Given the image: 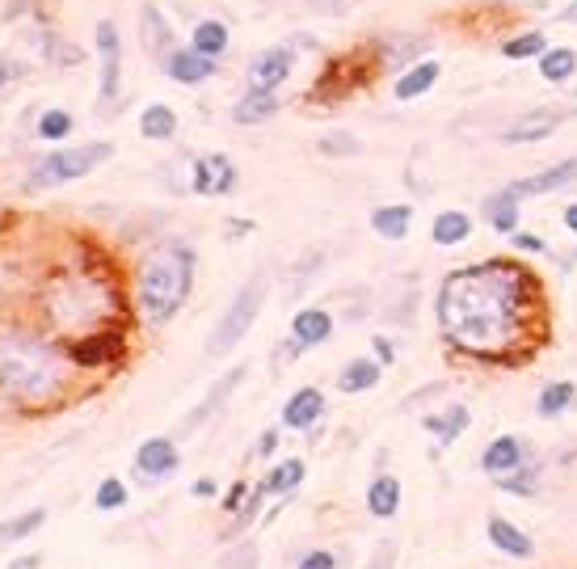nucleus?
<instances>
[{
    "mask_svg": "<svg viewBox=\"0 0 577 569\" xmlns=\"http://www.w3.org/2000/svg\"><path fill=\"white\" fill-rule=\"evenodd\" d=\"M434 321L447 346L472 358L510 363L523 342L544 333V287L527 261L489 258L443 275Z\"/></svg>",
    "mask_w": 577,
    "mask_h": 569,
    "instance_id": "nucleus-1",
    "label": "nucleus"
},
{
    "mask_svg": "<svg viewBox=\"0 0 577 569\" xmlns=\"http://www.w3.org/2000/svg\"><path fill=\"white\" fill-rule=\"evenodd\" d=\"M64 384L68 363L55 342L30 330H0V401L43 409L59 401Z\"/></svg>",
    "mask_w": 577,
    "mask_h": 569,
    "instance_id": "nucleus-2",
    "label": "nucleus"
},
{
    "mask_svg": "<svg viewBox=\"0 0 577 569\" xmlns=\"http://www.w3.org/2000/svg\"><path fill=\"white\" fill-rule=\"evenodd\" d=\"M194 270H198V258L182 240H165L140 261V270H135V312L144 316V325L165 330L168 321L186 309V300L194 291Z\"/></svg>",
    "mask_w": 577,
    "mask_h": 569,
    "instance_id": "nucleus-3",
    "label": "nucleus"
},
{
    "mask_svg": "<svg viewBox=\"0 0 577 569\" xmlns=\"http://www.w3.org/2000/svg\"><path fill=\"white\" fill-rule=\"evenodd\" d=\"M265 296H270V279H265V270H258L253 279H244L241 291L228 300V309L219 312L216 330H211V337H207V355L219 358V355H228L232 346H241L244 337H249V330L258 325V316H262Z\"/></svg>",
    "mask_w": 577,
    "mask_h": 569,
    "instance_id": "nucleus-4",
    "label": "nucleus"
},
{
    "mask_svg": "<svg viewBox=\"0 0 577 569\" xmlns=\"http://www.w3.org/2000/svg\"><path fill=\"white\" fill-rule=\"evenodd\" d=\"M115 157V143L110 140H94V143H64L55 148L51 157H43L34 173L25 178L30 190H43V186H64V182H80L89 178L94 169H101L106 161Z\"/></svg>",
    "mask_w": 577,
    "mask_h": 569,
    "instance_id": "nucleus-5",
    "label": "nucleus"
},
{
    "mask_svg": "<svg viewBox=\"0 0 577 569\" xmlns=\"http://www.w3.org/2000/svg\"><path fill=\"white\" fill-rule=\"evenodd\" d=\"M94 47H97V97L106 101V106H115L122 94V34H119V22H110V18H101L94 30Z\"/></svg>",
    "mask_w": 577,
    "mask_h": 569,
    "instance_id": "nucleus-6",
    "label": "nucleus"
},
{
    "mask_svg": "<svg viewBox=\"0 0 577 569\" xmlns=\"http://www.w3.org/2000/svg\"><path fill=\"white\" fill-rule=\"evenodd\" d=\"M291 72H295V43H279V47H265L249 60L244 80H249V89H270V94H279V89L291 80Z\"/></svg>",
    "mask_w": 577,
    "mask_h": 569,
    "instance_id": "nucleus-7",
    "label": "nucleus"
},
{
    "mask_svg": "<svg viewBox=\"0 0 577 569\" xmlns=\"http://www.w3.org/2000/svg\"><path fill=\"white\" fill-rule=\"evenodd\" d=\"M574 115H577V106H574V110H565V106H535V110L519 115V119L505 127L502 143H540V140H548V136H556V127H560V122H569Z\"/></svg>",
    "mask_w": 577,
    "mask_h": 569,
    "instance_id": "nucleus-8",
    "label": "nucleus"
},
{
    "mask_svg": "<svg viewBox=\"0 0 577 569\" xmlns=\"http://www.w3.org/2000/svg\"><path fill=\"white\" fill-rule=\"evenodd\" d=\"M241 182V173L232 165V157H224V152H207V157H198L190 165V190L194 194H207V198H224V194H232Z\"/></svg>",
    "mask_w": 577,
    "mask_h": 569,
    "instance_id": "nucleus-9",
    "label": "nucleus"
},
{
    "mask_svg": "<svg viewBox=\"0 0 577 569\" xmlns=\"http://www.w3.org/2000/svg\"><path fill=\"white\" fill-rule=\"evenodd\" d=\"M177 469H182V451H177V443L165 439V434H152V439H144V443L135 448V473H140L144 485L168 481Z\"/></svg>",
    "mask_w": 577,
    "mask_h": 569,
    "instance_id": "nucleus-10",
    "label": "nucleus"
},
{
    "mask_svg": "<svg viewBox=\"0 0 577 569\" xmlns=\"http://www.w3.org/2000/svg\"><path fill=\"white\" fill-rule=\"evenodd\" d=\"M122 351H127V337H122V333L89 330V333H80L73 346H68V358H73L76 367L94 372V367H110V363H119Z\"/></svg>",
    "mask_w": 577,
    "mask_h": 569,
    "instance_id": "nucleus-11",
    "label": "nucleus"
},
{
    "mask_svg": "<svg viewBox=\"0 0 577 569\" xmlns=\"http://www.w3.org/2000/svg\"><path fill=\"white\" fill-rule=\"evenodd\" d=\"M244 376H249V367H232V372H224V376L211 384V393H207V397H203V401L194 405L190 414L182 418V434H194V430L207 427V422L216 418L219 409L232 401V393H237V388L244 384Z\"/></svg>",
    "mask_w": 577,
    "mask_h": 569,
    "instance_id": "nucleus-12",
    "label": "nucleus"
},
{
    "mask_svg": "<svg viewBox=\"0 0 577 569\" xmlns=\"http://www.w3.org/2000/svg\"><path fill=\"white\" fill-rule=\"evenodd\" d=\"M216 64L219 60H211V55H203V51H194L190 43H186V47L168 51L156 68L165 72L173 85H203V80H211V76H216Z\"/></svg>",
    "mask_w": 577,
    "mask_h": 569,
    "instance_id": "nucleus-13",
    "label": "nucleus"
},
{
    "mask_svg": "<svg viewBox=\"0 0 577 569\" xmlns=\"http://www.w3.org/2000/svg\"><path fill=\"white\" fill-rule=\"evenodd\" d=\"M577 186V152L574 157H565V161H556V165L540 169V173H531V178H519V182H510V190L519 194V198H535V194H556V190H569Z\"/></svg>",
    "mask_w": 577,
    "mask_h": 569,
    "instance_id": "nucleus-14",
    "label": "nucleus"
},
{
    "mask_svg": "<svg viewBox=\"0 0 577 569\" xmlns=\"http://www.w3.org/2000/svg\"><path fill=\"white\" fill-rule=\"evenodd\" d=\"M527 460H531V451L519 434H498V439H489V448L481 451V469L493 476V481L505 473H514V469H523Z\"/></svg>",
    "mask_w": 577,
    "mask_h": 569,
    "instance_id": "nucleus-15",
    "label": "nucleus"
},
{
    "mask_svg": "<svg viewBox=\"0 0 577 569\" xmlns=\"http://www.w3.org/2000/svg\"><path fill=\"white\" fill-rule=\"evenodd\" d=\"M334 337V312L320 309V304H308L291 316V342L300 351H313V346H325Z\"/></svg>",
    "mask_w": 577,
    "mask_h": 569,
    "instance_id": "nucleus-16",
    "label": "nucleus"
},
{
    "mask_svg": "<svg viewBox=\"0 0 577 569\" xmlns=\"http://www.w3.org/2000/svg\"><path fill=\"white\" fill-rule=\"evenodd\" d=\"M140 47L148 51V60H152V64H161L168 51L177 47L173 25H168V18L156 9V4H144V9H140Z\"/></svg>",
    "mask_w": 577,
    "mask_h": 569,
    "instance_id": "nucleus-17",
    "label": "nucleus"
},
{
    "mask_svg": "<svg viewBox=\"0 0 577 569\" xmlns=\"http://www.w3.org/2000/svg\"><path fill=\"white\" fill-rule=\"evenodd\" d=\"M438 76H443V64H438V60H417V64H410V68L392 80V97H396V101H417V97H426L434 85H438Z\"/></svg>",
    "mask_w": 577,
    "mask_h": 569,
    "instance_id": "nucleus-18",
    "label": "nucleus"
},
{
    "mask_svg": "<svg viewBox=\"0 0 577 569\" xmlns=\"http://www.w3.org/2000/svg\"><path fill=\"white\" fill-rule=\"evenodd\" d=\"M320 418H325V393L320 388H300L283 405V427L287 430H316Z\"/></svg>",
    "mask_w": 577,
    "mask_h": 569,
    "instance_id": "nucleus-19",
    "label": "nucleus"
},
{
    "mask_svg": "<svg viewBox=\"0 0 577 569\" xmlns=\"http://www.w3.org/2000/svg\"><path fill=\"white\" fill-rule=\"evenodd\" d=\"M481 212H485V224H489L493 233L514 237V233H519V215H523V198L505 186V190H498V194H489V198H485Z\"/></svg>",
    "mask_w": 577,
    "mask_h": 569,
    "instance_id": "nucleus-20",
    "label": "nucleus"
},
{
    "mask_svg": "<svg viewBox=\"0 0 577 569\" xmlns=\"http://www.w3.org/2000/svg\"><path fill=\"white\" fill-rule=\"evenodd\" d=\"M426 47H431L426 34H388V39H380V64H384V68L405 72L410 64L426 60V55H422Z\"/></svg>",
    "mask_w": 577,
    "mask_h": 569,
    "instance_id": "nucleus-21",
    "label": "nucleus"
},
{
    "mask_svg": "<svg viewBox=\"0 0 577 569\" xmlns=\"http://www.w3.org/2000/svg\"><path fill=\"white\" fill-rule=\"evenodd\" d=\"M422 427H426V434H434L443 448H451L456 439H464V430L472 427V409H468V405H447V409H438V414H426Z\"/></svg>",
    "mask_w": 577,
    "mask_h": 569,
    "instance_id": "nucleus-22",
    "label": "nucleus"
},
{
    "mask_svg": "<svg viewBox=\"0 0 577 569\" xmlns=\"http://www.w3.org/2000/svg\"><path fill=\"white\" fill-rule=\"evenodd\" d=\"M279 110H283V97L279 94H270V89H249V94L232 106V122H237V127H262V122H270Z\"/></svg>",
    "mask_w": 577,
    "mask_h": 569,
    "instance_id": "nucleus-23",
    "label": "nucleus"
},
{
    "mask_svg": "<svg viewBox=\"0 0 577 569\" xmlns=\"http://www.w3.org/2000/svg\"><path fill=\"white\" fill-rule=\"evenodd\" d=\"M485 532H489L493 548H502L505 557H519V561L535 557V540H531L519 523H510V519H502V515H493V519L485 523Z\"/></svg>",
    "mask_w": 577,
    "mask_h": 569,
    "instance_id": "nucleus-24",
    "label": "nucleus"
},
{
    "mask_svg": "<svg viewBox=\"0 0 577 569\" xmlns=\"http://www.w3.org/2000/svg\"><path fill=\"white\" fill-rule=\"evenodd\" d=\"M380 379H384V363H380V358H350V363L337 372V388H341L346 397H359V393H371Z\"/></svg>",
    "mask_w": 577,
    "mask_h": 569,
    "instance_id": "nucleus-25",
    "label": "nucleus"
},
{
    "mask_svg": "<svg viewBox=\"0 0 577 569\" xmlns=\"http://www.w3.org/2000/svg\"><path fill=\"white\" fill-rule=\"evenodd\" d=\"M413 228V203H384L371 212V233L384 240H405Z\"/></svg>",
    "mask_w": 577,
    "mask_h": 569,
    "instance_id": "nucleus-26",
    "label": "nucleus"
},
{
    "mask_svg": "<svg viewBox=\"0 0 577 569\" xmlns=\"http://www.w3.org/2000/svg\"><path fill=\"white\" fill-rule=\"evenodd\" d=\"M177 110L168 106V101H148L144 110H140V136L152 143H168L177 136Z\"/></svg>",
    "mask_w": 577,
    "mask_h": 569,
    "instance_id": "nucleus-27",
    "label": "nucleus"
},
{
    "mask_svg": "<svg viewBox=\"0 0 577 569\" xmlns=\"http://www.w3.org/2000/svg\"><path fill=\"white\" fill-rule=\"evenodd\" d=\"M468 237H472V215H468V212L447 207V212L434 215V224H431V240H434V245L451 249V245H464Z\"/></svg>",
    "mask_w": 577,
    "mask_h": 569,
    "instance_id": "nucleus-28",
    "label": "nucleus"
},
{
    "mask_svg": "<svg viewBox=\"0 0 577 569\" xmlns=\"http://www.w3.org/2000/svg\"><path fill=\"white\" fill-rule=\"evenodd\" d=\"M367 511L375 519H392L401 511V481L392 473H380L371 485H367Z\"/></svg>",
    "mask_w": 577,
    "mask_h": 569,
    "instance_id": "nucleus-29",
    "label": "nucleus"
},
{
    "mask_svg": "<svg viewBox=\"0 0 577 569\" xmlns=\"http://www.w3.org/2000/svg\"><path fill=\"white\" fill-rule=\"evenodd\" d=\"M190 47L203 51V55H211V60H219L224 51L232 47V30L219 22V18H203V22H194V30H190Z\"/></svg>",
    "mask_w": 577,
    "mask_h": 569,
    "instance_id": "nucleus-30",
    "label": "nucleus"
},
{
    "mask_svg": "<svg viewBox=\"0 0 577 569\" xmlns=\"http://www.w3.org/2000/svg\"><path fill=\"white\" fill-rule=\"evenodd\" d=\"M540 80H548V85H569L577 76V51L574 47H548L540 60Z\"/></svg>",
    "mask_w": 577,
    "mask_h": 569,
    "instance_id": "nucleus-31",
    "label": "nucleus"
},
{
    "mask_svg": "<svg viewBox=\"0 0 577 569\" xmlns=\"http://www.w3.org/2000/svg\"><path fill=\"white\" fill-rule=\"evenodd\" d=\"M574 405H577V384H569V379H553V384L540 388L535 414H540V418H560V414H569Z\"/></svg>",
    "mask_w": 577,
    "mask_h": 569,
    "instance_id": "nucleus-32",
    "label": "nucleus"
},
{
    "mask_svg": "<svg viewBox=\"0 0 577 569\" xmlns=\"http://www.w3.org/2000/svg\"><path fill=\"white\" fill-rule=\"evenodd\" d=\"M304 473H308V469H304V460H300V455H291V460H283V464H274L262 481L265 494H270V498H287L291 490H300V485H304Z\"/></svg>",
    "mask_w": 577,
    "mask_h": 569,
    "instance_id": "nucleus-33",
    "label": "nucleus"
},
{
    "mask_svg": "<svg viewBox=\"0 0 577 569\" xmlns=\"http://www.w3.org/2000/svg\"><path fill=\"white\" fill-rule=\"evenodd\" d=\"M548 47H553V43H548L544 30H519V34H510L502 43V55L505 60H540Z\"/></svg>",
    "mask_w": 577,
    "mask_h": 569,
    "instance_id": "nucleus-34",
    "label": "nucleus"
},
{
    "mask_svg": "<svg viewBox=\"0 0 577 569\" xmlns=\"http://www.w3.org/2000/svg\"><path fill=\"white\" fill-rule=\"evenodd\" d=\"M73 131H76V119L64 110V106H51V110H43L39 122H34V136L47 140V143H64Z\"/></svg>",
    "mask_w": 577,
    "mask_h": 569,
    "instance_id": "nucleus-35",
    "label": "nucleus"
},
{
    "mask_svg": "<svg viewBox=\"0 0 577 569\" xmlns=\"http://www.w3.org/2000/svg\"><path fill=\"white\" fill-rule=\"evenodd\" d=\"M47 523V511L39 506V511H25L18 519H4L0 523V545H13V540H30L39 527Z\"/></svg>",
    "mask_w": 577,
    "mask_h": 569,
    "instance_id": "nucleus-36",
    "label": "nucleus"
},
{
    "mask_svg": "<svg viewBox=\"0 0 577 569\" xmlns=\"http://www.w3.org/2000/svg\"><path fill=\"white\" fill-rule=\"evenodd\" d=\"M265 498H270V494H265V485H253V490H249V498H244V506L237 511V515H232V523H228V532H224L219 540H237L244 527H249V523L262 515V502H265Z\"/></svg>",
    "mask_w": 577,
    "mask_h": 569,
    "instance_id": "nucleus-37",
    "label": "nucleus"
},
{
    "mask_svg": "<svg viewBox=\"0 0 577 569\" xmlns=\"http://www.w3.org/2000/svg\"><path fill=\"white\" fill-rule=\"evenodd\" d=\"M316 152H320V157H334V161H350V157L362 152V140L350 136V131H329V136L316 140Z\"/></svg>",
    "mask_w": 577,
    "mask_h": 569,
    "instance_id": "nucleus-38",
    "label": "nucleus"
},
{
    "mask_svg": "<svg viewBox=\"0 0 577 569\" xmlns=\"http://www.w3.org/2000/svg\"><path fill=\"white\" fill-rule=\"evenodd\" d=\"M498 485H502L505 494H523V498H531V494L540 490V464H523V469H514V473L498 476Z\"/></svg>",
    "mask_w": 577,
    "mask_h": 569,
    "instance_id": "nucleus-39",
    "label": "nucleus"
},
{
    "mask_svg": "<svg viewBox=\"0 0 577 569\" xmlns=\"http://www.w3.org/2000/svg\"><path fill=\"white\" fill-rule=\"evenodd\" d=\"M258 561H262V548L253 540H241V545H232L219 557V569H258Z\"/></svg>",
    "mask_w": 577,
    "mask_h": 569,
    "instance_id": "nucleus-40",
    "label": "nucleus"
},
{
    "mask_svg": "<svg viewBox=\"0 0 577 569\" xmlns=\"http://www.w3.org/2000/svg\"><path fill=\"white\" fill-rule=\"evenodd\" d=\"M94 506L97 511H119V506H127V485H122L119 476H106L94 490Z\"/></svg>",
    "mask_w": 577,
    "mask_h": 569,
    "instance_id": "nucleus-41",
    "label": "nucleus"
},
{
    "mask_svg": "<svg viewBox=\"0 0 577 569\" xmlns=\"http://www.w3.org/2000/svg\"><path fill=\"white\" fill-rule=\"evenodd\" d=\"M320 261H325V254H320V249H308V254H304V261H295V275H291V291H304V283L313 279Z\"/></svg>",
    "mask_w": 577,
    "mask_h": 569,
    "instance_id": "nucleus-42",
    "label": "nucleus"
},
{
    "mask_svg": "<svg viewBox=\"0 0 577 569\" xmlns=\"http://www.w3.org/2000/svg\"><path fill=\"white\" fill-rule=\"evenodd\" d=\"M396 552H401V545H396V540H384V545L367 557V569H396Z\"/></svg>",
    "mask_w": 577,
    "mask_h": 569,
    "instance_id": "nucleus-43",
    "label": "nucleus"
},
{
    "mask_svg": "<svg viewBox=\"0 0 577 569\" xmlns=\"http://www.w3.org/2000/svg\"><path fill=\"white\" fill-rule=\"evenodd\" d=\"M510 245H514L519 254H544V249H548V240L535 237V233H523V228H519V233L510 237Z\"/></svg>",
    "mask_w": 577,
    "mask_h": 569,
    "instance_id": "nucleus-44",
    "label": "nucleus"
},
{
    "mask_svg": "<svg viewBox=\"0 0 577 569\" xmlns=\"http://www.w3.org/2000/svg\"><path fill=\"white\" fill-rule=\"evenodd\" d=\"M300 569H337V557L329 548H313V552L300 561Z\"/></svg>",
    "mask_w": 577,
    "mask_h": 569,
    "instance_id": "nucleus-45",
    "label": "nucleus"
},
{
    "mask_svg": "<svg viewBox=\"0 0 577 569\" xmlns=\"http://www.w3.org/2000/svg\"><path fill=\"white\" fill-rule=\"evenodd\" d=\"M244 498H249V485H244V481H237V485L224 494V511H228V515H237V511L244 506Z\"/></svg>",
    "mask_w": 577,
    "mask_h": 569,
    "instance_id": "nucleus-46",
    "label": "nucleus"
},
{
    "mask_svg": "<svg viewBox=\"0 0 577 569\" xmlns=\"http://www.w3.org/2000/svg\"><path fill=\"white\" fill-rule=\"evenodd\" d=\"M371 346H375V358H380L384 367L396 358V346H392V337H384V333H380V337H371Z\"/></svg>",
    "mask_w": 577,
    "mask_h": 569,
    "instance_id": "nucleus-47",
    "label": "nucleus"
},
{
    "mask_svg": "<svg viewBox=\"0 0 577 569\" xmlns=\"http://www.w3.org/2000/svg\"><path fill=\"white\" fill-rule=\"evenodd\" d=\"M274 448H279V430H262L258 434V455H274Z\"/></svg>",
    "mask_w": 577,
    "mask_h": 569,
    "instance_id": "nucleus-48",
    "label": "nucleus"
},
{
    "mask_svg": "<svg viewBox=\"0 0 577 569\" xmlns=\"http://www.w3.org/2000/svg\"><path fill=\"white\" fill-rule=\"evenodd\" d=\"M190 494L194 498H216V481H207V476H203V481H194Z\"/></svg>",
    "mask_w": 577,
    "mask_h": 569,
    "instance_id": "nucleus-49",
    "label": "nucleus"
},
{
    "mask_svg": "<svg viewBox=\"0 0 577 569\" xmlns=\"http://www.w3.org/2000/svg\"><path fill=\"white\" fill-rule=\"evenodd\" d=\"M39 566H43V557H39V552H30V557H18L9 569H39Z\"/></svg>",
    "mask_w": 577,
    "mask_h": 569,
    "instance_id": "nucleus-50",
    "label": "nucleus"
},
{
    "mask_svg": "<svg viewBox=\"0 0 577 569\" xmlns=\"http://www.w3.org/2000/svg\"><path fill=\"white\" fill-rule=\"evenodd\" d=\"M565 228H569V233L577 237V203H569V207H565Z\"/></svg>",
    "mask_w": 577,
    "mask_h": 569,
    "instance_id": "nucleus-51",
    "label": "nucleus"
},
{
    "mask_svg": "<svg viewBox=\"0 0 577 569\" xmlns=\"http://www.w3.org/2000/svg\"><path fill=\"white\" fill-rule=\"evenodd\" d=\"M228 233H253V219H228Z\"/></svg>",
    "mask_w": 577,
    "mask_h": 569,
    "instance_id": "nucleus-52",
    "label": "nucleus"
},
{
    "mask_svg": "<svg viewBox=\"0 0 577 569\" xmlns=\"http://www.w3.org/2000/svg\"><path fill=\"white\" fill-rule=\"evenodd\" d=\"M560 22H577V0H569V4L560 9Z\"/></svg>",
    "mask_w": 577,
    "mask_h": 569,
    "instance_id": "nucleus-53",
    "label": "nucleus"
},
{
    "mask_svg": "<svg viewBox=\"0 0 577 569\" xmlns=\"http://www.w3.org/2000/svg\"><path fill=\"white\" fill-rule=\"evenodd\" d=\"M510 4H519V9H548V0H510Z\"/></svg>",
    "mask_w": 577,
    "mask_h": 569,
    "instance_id": "nucleus-54",
    "label": "nucleus"
}]
</instances>
